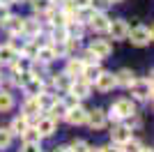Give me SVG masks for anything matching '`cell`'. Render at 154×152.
I'll return each instance as SVG.
<instances>
[{"mask_svg":"<svg viewBox=\"0 0 154 152\" xmlns=\"http://www.w3.org/2000/svg\"><path fill=\"white\" fill-rule=\"evenodd\" d=\"M129 92L134 101L149 104L152 101V76H136V81L129 85Z\"/></svg>","mask_w":154,"mask_h":152,"instance_id":"6da1fadb","label":"cell"},{"mask_svg":"<svg viewBox=\"0 0 154 152\" xmlns=\"http://www.w3.org/2000/svg\"><path fill=\"white\" fill-rule=\"evenodd\" d=\"M152 37H154L152 25H147V23H136V25H129L127 42H131V44L138 46V49H143V46H149V44H152Z\"/></svg>","mask_w":154,"mask_h":152,"instance_id":"7a4b0ae2","label":"cell"},{"mask_svg":"<svg viewBox=\"0 0 154 152\" xmlns=\"http://www.w3.org/2000/svg\"><path fill=\"white\" fill-rule=\"evenodd\" d=\"M88 53L94 58L97 62H101V60L113 55V42H110L108 37H97L88 44Z\"/></svg>","mask_w":154,"mask_h":152,"instance_id":"3957f363","label":"cell"},{"mask_svg":"<svg viewBox=\"0 0 154 152\" xmlns=\"http://www.w3.org/2000/svg\"><path fill=\"white\" fill-rule=\"evenodd\" d=\"M110 108L115 111V115L120 118V122L129 120L131 115L138 113V106H136V101L131 99V97H117V99L110 104Z\"/></svg>","mask_w":154,"mask_h":152,"instance_id":"277c9868","label":"cell"},{"mask_svg":"<svg viewBox=\"0 0 154 152\" xmlns=\"http://www.w3.org/2000/svg\"><path fill=\"white\" fill-rule=\"evenodd\" d=\"M85 125L90 127L92 131H103V129L108 127V118H106V108H101V106L88 108V118H85Z\"/></svg>","mask_w":154,"mask_h":152,"instance_id":"5b68a950","label":"cell"},{"mask_svg":"<svg viewBox=\"0 0 154 152\" xmlns=\"http://www.w3.org/2000/svg\"><path fill=\"white\" fill-rule=\"evenodd\" d=\"M39 35H46L44 21L42 16H23V37H39Z\"/></svg>","mask_w":154,"mask_h":152,"instance_id":"8992f818","label":"cell"},{"mask_svg":"<svg viewBox=\"0 0 154 152\" xmlns=\"http://www.w3.org/2000/svg\"><path fill=\"white\" fill-rule=\"evenodd\" d=\"M108 39L113 42H127V35H129V23L127 19H110V25H108Z\"/></svg>","mask_w":154,"mask_h":152,"instance_id":"52a82bcc","label":"cell"},{"mask_svg":"<svg viewBox=\"0 0 154 152\" xmlns=\"http://www.w3.org/2000/svg\"><path fill=\"white\" fill-rule=\"evenodd\" d=\"M92 90L101 92V95H106V92H113V90H115V71L103 69L101 74L97 76V81L92 83Z\"/></svg>","mask_w":154,"mask_h":152,"instance_id":"ba28073f","label":"cell"},{"mask_svg":"<svg viewBox=\"0 0 154 152\" xmlns=\"http://www.w3.org/2000/svg\"><path fill=\"white\" fill-rule=\"evenodd\" d=\"M37 65H46V67H51L55 60H58V53H55V49H53L51 42H44V44L37 49V53H35V58H32Z\"/></svg>","mask_w":154,"mask_h":152,"instance_id":"9c48e42d","label":"cell"},{"mask_svg":"<svg viewBox=\"0 0 154 152\" xmlns=\"http://www.w3.org/2000/svg\"><path fill=\"white\" fill-rule=\"evenodd\" d=\"M69 95H74L78 101L90 99V97H92V83L83 81V78L78 76V78H74V81H71V85H69Z\"/></svg>","mask_w":154,"mask_h":152,"instance_id":"30bf717a","label":"cell"},{"mask_svg":"<svg viewBox=\"0 0 154 152\" xmlns=\"http://www.w3.org/2000/svg\"><path fill=\"white\" fill-rule=\"evenodd\" d=\"M32 125H35V129L39 131V136H42V138H51L53 134L58 131V122L51 120L48 115H39V118L32 122Z\"/></svg>","mask_w":154,"mask_h":152,"instance_id":"8fae6325","label":"cell"},{"mask_svg":"<svg viewBox=\"0 0 154 152\" xmlns=\"http://www.w3.org/2000/svg\"><path fill=\"white\" fill-rule=\"evenodd\" d=\"M131 136H134V129H129L124 122L110 125V143H115V145H124Z\"/></svg>","mask_w":154,"mask_h":152,"instance_id":"7c38bea8","label":"cell"},{"mask_svg":"<svg viewBox=\"0 0 154 152\" xmlns=\"http://www.w3.org/2000/svg\"><path fill=\"white\" fill-rule=\"evenodd\" d=\"M0 28H2V30H5L12 39L23 37V16H19V14H12V16H9L5 23L0 25Z\"/></svg>","mask_w":154,"mask_h":152,"instance_id":"4fadbf2b","label":"cell"},{"mask_svg":"<svg viewBox=\"0 0 154 152\" xmlns=\"http://www.w3.org/2000/svg\"><path fill=\"white\" fill-rule=\"evenodd\" d=\"M21 115H26L30 122H35L39 115H44V111H42V106H39V101H37V97H26V99H23V104H21Z\"/></svg>","mask_w":154,"mask_h":152,"instance_id":"5bb4252c","label":"cell"},{"mask_svg":"<svg viewBox=\"0 0 154 152\" xmlns=\"http://www.w3.org/2000/svg\"><path fill=\"white\" fill-rule=\"evenodd\" d=\"M85 118H88V108H85L83 104H78V106L69 108V111L64 113V122H67V125H71V127L85 125Z\"/></svg>","mask_w":154,"mask_h":152,"instance_id":"9a60e30c","label":"cell"},{"mask_svg":"<svg viewBox=\"0 0 154 152\" xmlns=\"http://www.w3.org/2000/svg\"><path fill=\"white\" fill-rule=\"evenodd\" d=\"M108 25H110V16H108V14L94 12V16H92V21L88 23V28H90L92 32H97L99 37H103V35L108 32Z\"/></svg>","mask_w":154,"mask_h":152,"instance_id":"2e32d148","label":"cell"},{"mask_svg":"<svg viewBox=\"0 0 154 152\" xmlns=\"http://www.w3.org/2000/svg\"><path fill=\"white\" fill-rule=\"evenodd\" d=\"M16 55H19V46L14 44V42L0 44V67H9Z\"/></svg>","mask_w":154,"mask_h":152,"instance_id":"e0dca14e","label":"cell"},{"mask_svg":"<svg viewBox=\"0 0 154 152\" xmlns=\"http://www.w3.org/2000/svg\"><path fill=\"white\" fill-rule=\"evenodd\" d=\"M83 67H85V62L81 60L78 55H74V58H64V74H69L71 78H78V76L83 74Z\"/></svg>","mask_w":154,"mask_h":152,"instance_id":"ac0fdd59","label":"cell"},{"mask_svg":"<svg viewBox=\"0 0 154 152\" xmlns=\"http://www.w3.org/2000/svg\"><path fill=\"white\" fill-rule=\"evenodd\" d=\"M35 67V60L32 58H26V55H16L14 58V62L9 65V71H16V74H28V71Z\"/></svg>","mask_w":154,"mask_h":152,"instance_id":"d6986e66","label":"cell"},{"mask_svg":"<svg viewBox=\"0 0 154 152\" xmlns=\"http://www.w3.org/2000/svg\"><path fill=\"white\" fill-rule=\"evenodd\" d=\"M136 81V74L129 67H122V69H117L115 71V88H124L129 90V85Z\"/></svg>","mask_w":154,"mask_h":152,"instance_id":"ffe728a7","label":"cell"},{"mask_svg":"<svg viewBox=\"0 0 154 152\" xmlns=\"http://www.w3.org/2000/svg\"><path fill=\"white\" fill-rule=\"evenodd\" d=\"M30 125H32V122L28 120L26 115H21V113H19V115H14V118H12V122H9L7 127H9V131L14 134V138H16V136L21 138V134L26 131V129H28Z\"/></svg>","mask_w":154,"mask_h":152,"instance_id":"44dd1931","label":"cell"},{"mask_svg":"<svg viewBox=\"0 0 154 152\" xmlns=\"http://www.w3.org/2000/svg\"><path fill=\"white\" fill-rule=\"evenodd\" d=\"M14 106H16L14 90H9V88H0V113H9Z\"/></svg>","mask_w":154,"mask_h":152,"instance_id":"7402d4cb","label":"cell"},{"mask_svg":"<svg viewBox=\"0 0 154 152\" xmlns=\"http://www.w3.org/2000/svg\"><path fill=\"white\" fill-rule=\"evenodd\" d=\"M103 71V67H101V62H92V65H85L83 67V74H81V78L83 81H88V83H94L97 81V76Z\"/></svg>","mask_w":154,"mask_h":152,"instance_id":"603a6c76","label":"cell"},{"mask_svg":"<svg viewBox=\"0 0 154 152\" xmlns=\"http://www.w3.org/2000/svg\"><path fill=\"white\" fill-rule=\"evenodd\" d=\"M28 5H30V9H32L35 16H44L51 7H55L51 0H28Z\"/></svg>","mask_w":154,"mask_h":152,"instance_id":"cb8c5ba5","label":"cell"},{"mask_svg":"<svg viewBox=\"0 0 154 152\" xmlns=\"http://www.w3.org/2000/svg\"><path fill=\"white\" fill-rule=\"evenodd\" d=\"M42 141H44V138L39 136V131L35 129V125H30L26 131L21 134V143H42Z\"/></svg>","mask_w":154,"mask_h":152,"instance_id":"d4e9b609","label":"cell"},{"mask_svg":"<svg viewBox=\"0 0 154 152\" xmlns=\"http://www.w3.org/2000/svg\"><path fill=\"white\" fill-rule=\"evenodd\" d=\"M14 143V134L9 131V127H0V150H9Z\"/></svg>","mask_w":154,"mask_h":152,"instance_id":"484cf974","label":"cell"},{"mask_svg":"<svg viewBox=\"0 0 154 152\" xmlns=\"http://www.w3.org/2000/svg\"><path fill=\"white\" fill-rule=\"evenodd\" d=\"M143 147H145V145H143V141H138L136 136H131V138L122 145V152H140Z\"/></svg>","mask_w":154,"mask_h":152,"instance_id":"4316f807","label":"cell"},{"mask_svg":"<svg viewBox=\"0 0 154 152\" xmlns=\"http://www.w3.org/2000/svg\"><path fill=\"white\" fill-rule=\"evenodd\" d=\"M90 7L99 14H108V9L113 5H110V0H90Z\"/></svg>","mask_w":154,"mask_h":152,"instance_id":"83f0119b","label":"cell"},{"mask_svg":"<svg viewBox=\"0 0 154 152\" xmlns=\"http://www.w3.org/2000/svg\"><path fill=\"white\" fill-rule=\"evenodd\" d=\"M88 147H90V143H88L85 138H74L69 143V150L71 152H88Z\"/></svg>","mask_w":154,"mask_h":152,"instance_id":"f1b7e54d","label":"cell"},{"mask_svg":"<svg viewBox=\"0 0 154 152\" xmlns=\"http://www.w3.org/2000/svg\"><path fill=\"white\" fill-rule=\"evenodd\" d=\"M21 152H44L42 143H21Z\"/></svg>","mask_w":154,"mask_h":152,"instance_id":"f546056e","label":"cell"},{"mask_svg":"<svg viewBox=\"0 0 154 152\" xmlns=\"http://www.w3.org/2000/svg\"><path fill=\"white\" fill-rule=\"evenodd\" d=\"M12 16V7H7V5H0V25L5 23L7 19Z\"/></svg>","mask_w":154,"mask_h":152,"instance_id":"4dcf8cb0","label":"cell"},{"mask_svg":"<svg viewBox=\"0 0 154 152\" xmlns=\"http://www.w3.org/2000/svg\"><path fill=\"white\" fill-rule=\"evenodd\" d=\"M101 152H122V145H115V143H108V145H101Z\"/></svg>","mask_w":154,"mask_h":152,"instance_id":"1f68e13d","label":"cell"},{"mask_svg":"<svg viewBox=\"0 0 154 152\" xmlns=\"http://www.w3.org/2000/svg\"><path fill=\"white\" fill-rule=\"evenodd\" d=\"M76 9H83V7H90V0H69Z\"/></svg>","mask_w":154,"mask_h":152,"instance_id":"d6a6232c","label":"cell"},{"mask_svg":"<svg viewBox=\"0 0 154 152\" xmlns=\"http://www.w3.org/2000/svg\"><path fill=\"white\" fill-rule=\"evenodd\" d=\"M88 152H101V145H90V147H88Z\"/></svg>","mask_w":154,"mask_h":152,"instance_id":"836d02e7","label":"cell"},{"mask_svg":"<svg viewBox=\"0 0 154 152\" xmlns=\"http://www.w3.org/2000/svg\"><path fill=\"white\" fill-rule=\"evenodd\" d=\"M55 152H71V150H69V145H60V147H55Z\"/></svg>","mask_w":154,"mask_h":152,"instance_id":"e575fe53","label":"cell"},{"mask_svg":"<svg viewBox=\"0 0 154 152\" xmlns=\"http://www.w3.org/2000/svg\"><path fill=\"white\" fill-rule=\"evenodd\" d=\"M0 5H7V7H12V5H14V0H0Z\"/></svg>","mask_w":154,"mask_h":152,"instance_id":"d590c367","label":"cell"},{"mask_svg":"<svg viewBox=\"0 0 154 152\" xmlns=\"http://www.w3.org/2000/svg\"><path fill=\"white\" fill-rule=\"evenodd\" d=\"M14 5H28V0H14Z\"/></svg>","mask_w":154,"mask_h":152,"instance_id":"8d00e7d4","label":"cell"},{"mask_svg":"<svg viewBox=\"0 0 154 152\" xmlns=\"http://www.w3.org/2000/svg\"><path fill=\"white\" fill-rule=\"evenodd\" d=\"M53 5H62V2H69V0H51Z\"/></svg>","mask_w":154,"mask_h":152,"instance_id":"74e56055","label":"cell"},{"mask_svg":"<svg viewBox=\"0 0 154 152\" xmlns=\"http://www.w3.org/2000/svg\"><path fill=\"white\" fill-rule=\"evenodd\" d=\"M2 83H5V74H2V69H0V88H2Z\"/></svg>","mask_w":154,"mask_h":152,"instance_id":"f35d334b","label":"cell"},{"mask_svg":"<svg viewBox=\"0 0 154 152\" xmlns=\"http://www.w3.org/2000/svg\"><path fill=\"white\" fill-rule=\"evenodd\" d=\"M120 2H124V0H110V5H120Z\"/></svg>","mask_w":154,"mask_h":152,"instance_id":"ab89813d","label":"cell"},{"mask_svg":"<svg viewBox=\"0 0 154 152\" xmlns=\"http://www.w3.org/2000/svg\"><path fill=\"white\" fill-rule=\"evenodd\" d=\"M140 152H152V147H147V145H145V147H143Z\"/></svg>","mask_w":154,"mask_h":152,"instance_id":"60d3db41","label":"cell"}]
</instances>
